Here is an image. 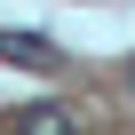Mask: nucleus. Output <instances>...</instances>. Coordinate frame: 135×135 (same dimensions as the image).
<instances>
[{"mask_svg":"<svg viewBox=\"0 0 135 135\" xmlns=\"http://www.w3.org/2000/svg\"><path fill=\"white\" fill-rule=\"evenodd\" d=\"M0 64H24V72H64V48L48 32H0Z\"/></svg>","mask_w":135,"mask_h":135,"instance_id":"1","label":"nucleus"},{"mask_svg":"<svg viewBox=\"0 0 135 135\" xmlns=\"http://www.w3.org/2000/svg\"><path fill=\"white\" fill-rule=\"evenodd\" d=\"M16 135H80V119L64 111V103H24L16 111Z\"/></svg>","mask_w":135,"mask_h":135,"instance_id":"2","label":"nucleus"},{"mask_svg":"<svg viewBox=\"0 0 135 135\" xmlns=\"http://www.w3.org/2000/svg\"><path fill=\"white\" fill-rule=\"evenodd\" d=\"M127 80H135V72H127Z\"/></svg>","mask_w":135,"mask_h":135,"instance_id":"3","label":"nucleus"}]
</instances>
